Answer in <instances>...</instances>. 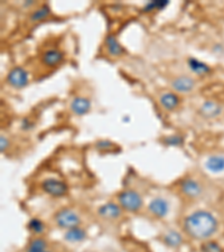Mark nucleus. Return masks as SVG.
<instances>
[{
  "mask_svg": "<svg viewBox=\"0 0 224 252\" xmlns=\"http://www.w3.org/2000/svg\"><path fill=\"white\" fill-rule=\"evenodd\" d=\"M219 221L206 210H197L184 220V231L194 240L206 241L218 232Z\"/></svg>",
  "mask_w": 224,
  "mask_h": 252,
  "instance_id": "obj_1",
  "label": "nucleus"
},
{
  "mask_svg": "<svg viewBox=\"0 0 224 252\" xmlns=\"http://www.w3.org/2000/svg\"><path fill=\"white\" fill-rule=\"evenodd\" d=\"M118 202L122 210L130 213L138 212L144 205V199L141 195L133 190H127L119 193Z\"/></svg>",
  "mask_w": 224,
  "mask_h": 252,
  "instance_id": "obj_2",
  "label": "nucleus"
},
{
  "mask_svg": "<svg viewBox=\"0 0 224 252\" xmlns=\"http://www.w3.org/2000/svg\"><path fill=\"white\" fill-rule=\"evenodd\" d=\"M54 221L58 228L69 230L75 227H80L81 217L74 210L69 209V207H64V209L59 210L55 213Z\"/></svg>",
  "mask_w": 224,
  "mask_h": 252,
  "instance_id": "obj_3",
  "label": "nucleus"
},
{
  "mask_svg": "<svg viewBox=\"0 0 224 252\" xmlns=\"http://www.w3.org/2000/svg\"><path fill=\"white\" fill-rule=\"evenodd\" d=\"M42 190L53 198H62L69 192V186L63 180L50 177L42 181Z\"/></svg>",
  "mask_w": 224,
  "mask_h": 252,
  "instance_id": "obj_4",
  "label": "nucleus"
},
{
  "mask_svg": "<svg viewBox=\"0 0 224 252\" xmlns=\"http://www.w3.org/2000/svg\"><path fill=\"white\" fill-rule=\"evenodd\" d=\"M29 82L28 73L25 69L17 66L14 68L7 75V83L15 89H22Z\"/></svg>",
  "mask_w": 224,
  "mask_h": 252,
  "instance_id": "obj_5",
  "label": "nucleus"
},
{
  "mask_svg": "<svg viewBox=\"0 0 224 252\" xmlns=\"http://www.w3.org/2000/svg\"><path fill=\"white\" fill-rule=\"evenodd\" d=\"M179 188H181V192L183 194L187 196L189 198H200L202 192H203V188H202L199 181L194 179H190V177L181 180V183H179Z\"/></svg>",
  "mask_w": 224,
  "mask_h": 252,
  "instance_id": "obj_6",
  "label": "nucleus"
},
{
  "mask_svg": "<svg viewBox=\"0 0 224 252\" xmlns=\"http://www.w3.org/2000/svg\"><path fill=\"white\" fill-rule=\"evenodd\" d=\"M148 211L156 218H164L169 212V203L164 198H155L148 204Z\"/></svg>",
  "mask_w": 224,
  "mask_h": 252,
  "instance_id": "obj_7",
  "label": "nucleus"
},
{
  "mask_svg": "<svg viewBox=\"0 0 224 252\" xmlns=\"http://www.w3.org/2000/svg\"><path fill=\"white\" fill-rule=\"evenodd\" d=\"M122 214V209L119 204L113 202H108L106 204L101 205L98 209V216L104 220H118Z\"/></svg>",
  "mask_w": 224,
  "mask_h": 252,
  "instance_id": "obj_8",
  "label": "nucleus"
},
{
  "mask_svg": "<svg viewBox=\"0 0 224 252\" xmlns=\"http://www.w3.org/2000/svg\"><path fill=\"white\" fill-rule=\"evenodd\" d=\"M204 167L211 174H222L224 173V155L214 154L211 155L204 162Z\"/></svg>",
  "mask_w": 224,
  "mask_h": 252,
  "instance_id": "obj_9",
  "label": "nucleus"
},
{
  "mask_svg": "<svg viewBox=\"0 0 224 252\" xmlns=\"http://www.w3.org/2000/svg\"><path fill=\"white\" fill-rule=\"evenodd\" d=\"M222 113V107L213 100L205 101L200 108V114L205 119H214Z\"/></svg>",
  "mask_w": 224,
  "mask_h": 252,
  "instance_id": "obj_10",
  "label": "nucleus"
},
{
  "mask_svg": "<svg viewBox=\"0 0 224 252\" xmlns=\"http://www.w3.org/2000/svg\"><path fill=\"white\" fill-rule=\"evenodd\" d=\"M171 87L175 91L181 92V93H188L195 87V80L187 75H181L173 80Z\"/></svg>",
  "mask_w": 224,
  "mask_h": 252,
  "instance_id": "obj_11",
  "label": "nucleus"
},
{
  "mask_svg": "<svg viewBox=\"0 0 224 252\" xmlns=\"http://www.w3.org/2000/svg\"><path fill=\"white\" fill-rule=\"evenodd\" d=\"M71 111L76 116H84L91 109V102L84 96H76L71 102Z\"/></svg>",
  "mask_w": 224,
  "mask_h": 252,
  "instance_id": "obj_12",
  "label": "nucleus"
},
{
  "mask_svg": "<svg viewBox=\"0 0 224 252\" xmlns=\"http://www.w3.org/2000/svg\"><path fill=\"white\" fill-rule=\"evenodd\" d=\"M162 241L166 247L171 248V249H178L183 244V236L181 233L175 231V230H168L164 233Z\"/></svg>",
  "mask_w": 224,
  "mask_h": 252,
  "instance_id": "obj_13",
  "label": "nucleus"
},
{
  "mask_svg": "<svg viewBox=\"0 0 224 252\" xmlns=\"http://www.w3.org/2000/svg\"><path fill=\"white\" fill-rule=\"evenodd\" d=\"M88 238V233L83 228L75 227L66 230L64 240L70 243H80Z\"/></svg>",
  "mask_w": 224,
  "mask_h": 252,
  "instance_id": "obj_14",
  "label": "nucleus"
},
{
  "mask_svg": "<svg viewBox=\"0 0 224 252\" xmlns=\"http://www.w3.org/2000/svg\"><path fill=\"white\" fill-rule=\"evenodd\" d=\"M63 58H64V54L61 51L48 50L43 54L42 61L45 65L53 68V66L58 65L63 61Z\"/></svg>",
  "mask_w": 224,
  "mask_h": 252,
  "instance_id": "obj_15",
  "label": "nucleus"
},
{
  "mask_svg": "<svg viewBox=\"0 0 224 252\" xmlns=\"http://www.w3.org/2000/svg\"><path fill=\"white\" fill-rule=\"evenodd\" d=\"M159 103L164 109L173 111L179 106V98L177 94L173 93V92H166V93H163L160 95Z\"/></svg>",
  "mask_w": 224,
  "mask_h": 252,
  "instance_id": "obj_16",
  "label": "nucleus"
},
{
  "mask_svg": "<svg viewBox=\"0 0 224 252\" xmlns=\"http://www.w3.org/2000/svg\"><path fill=\"white\" fill-rule=\"evenodd\" d=\"M188 68L192 72H194L196 75H207V74L211 73V68L207 64H205L204 62H201L197 60V58L189 57L187 60Z\"/></svg>",
  "mask_w": 224,
  "mask_h": 252,
  "instance_id": "obj_17",
  "label": "nucleus"
},
{
  "mask_svg": "<svg viewBox=\"0 0 224 252\" xmlns=\"http://www.w3.org/2000/svg\"><path fill=\"white\" fill-rule=\"evenodd\" d=\"M106 47L108 53H109L111 56H120L123 53H125V50L121 46V44L118 42V39L115 38L113 35L107 36L106 38Z\"/></svg>",
  "mask_w": 224,
  "mask_h": 252,
  "instance_id": "obj_18",
  "label": "nucleus"
},
{
  "mask_svg": "<svg viewBox=\"0 0 224 252\" xmlns=\"http://www.w3.org/2000/svg\"><path fill=\"white\" fill-rule=\"evenodd\" d=\"M26 252H51V250L48 249L47 241L38 236V238H34L29 242Z\"/></svg>",
  "mask_w": 224,
  "mask_h": 252,
  "instance_id": "obj_19",
  "label": "nucleus"
},
{
  "mask_svg": "<svg viewBox=\"0 0 224 252\" xmlns=\"http://www.w3.org/2000/svg\"><path fill=\"white\" fill-rule=\"evenodd\" d=\"M27 228L29 231L34 233V234H43L45 230H46V225H45V223L40 218L32 217L31 220L28 221Z\"/></svg>",
  "mask_w": 224,
  "mask_h": 252,
  "instance_id": "obj_20",
  "label": "nucleus"
},
{
  "mask_svg": "<svg viewBox=\"0 0 224 252\" xmlns=\"http://www.w3.org/2000/svg\"><path fill=\"white\" fill-rule=\"evenodd\" d=\"M50 13H51V9L47 5L40 6L38 9H36L35 12L31 15V20L32 21L42 20V19H44V18H46L48 15H50Z\"/></svg>",
  "mask_w": 224,
  "mask_h": 252,
  "instance_id": "obj_21",
  "label": "nucleus"
},
{
  "mask_svg": "<svg viewBox=\"0 0 224 252\" xmlns=\"http://www.w3.org/2000/svg\"><path fill=\"white\" fill-rule=\"evenodd\" d=\"M201 252H224L222 246L216 242V241H205L201 246Z\"/></svg>",
  "mask_w": 224,
  "mask_h": 252,
  "instance_id": "obj_22",
  "label": "nucleus"
},
{
  "mask_svg": "<svg viewBox=\"0 0 224 252\" xmlns=\"http://www.w3.org/2000/svg\"><path fill=\"white\" fill-rule=\"evenodd\" d=\"M163 143L165 146L168 147H179L182 146L183 143H184V138L179 135H171V136H167L164 138Z\"/></svg>",
  "mask_w": 224,
  "mask_h": 252,
  "instance_id": "obj_23",
  "label": "nucleus"
},
{
  "mask_svg": "<svg viewBox=\"0 0 224 252\" xmlns=\"http://www.w3.org/2000/svg\"><path fill=\"white\" fill-rule=\"evenodd\" d=\"M168 3H169V2L165 1V0H158V1L155 0V1H151V2L147 3V5H146L143 8V12L148 13V12H152V10H156V9L162 10L163 8H165Z\"/></svg>",
  "mask_w": 224,
  "mask_h": 252,
  "instance_id": "obj_24",
  "label": "nucleus"
},
{
  "mask_svg": "<svg viewBox=\"0 0 224 252\" xmlns=\"http://www.w3.org/2000/svg\"><path fill=\"white\" fill-rule=\"evenodd\" d=\"M113 147V144H112L111 142H109V140H99L98 143L95 144V148L100 151H107V150H110L111 148Z\"/></svg>",
  "mask_w": 224,
  "mask_h": 252,
  "instance_id": "obj_25",
  "label": "nucleus"
},
{
  "mask_svg": "<svg viewBox=\"0 0 224 252\" xmlns=\"http://www.w3.org/2000/svg\"><path fill=\"white\" fill-rule=\"evenodd\" d=\"M34 126L35 125H34V122L29 119V118H24V119H22L20 122V129L24 131L32 130V129L34 128Z\"/></svg>",
  "mask_w": 224,
  "mask_h": 252,
  "instance_id": "obj_26",
  "label": "nucleus"
},
{
  "mask_svg": "<svg viewBox=\"0 0 224 252\" xmlns=\"http://www.w3.org/2000/svg\"><path fill=\"white\" fill-rule=\"evenodd\" d=\"M9 147V140L7 138L6 136L1 135L0 137V150H1V153H5V151L8 149Z\"/></svg>",
  "mask_w": 224,
  "mask_h": 252,
  "instance_id": "obj_27",
  "label": "nucleus"
}]
</instances>
